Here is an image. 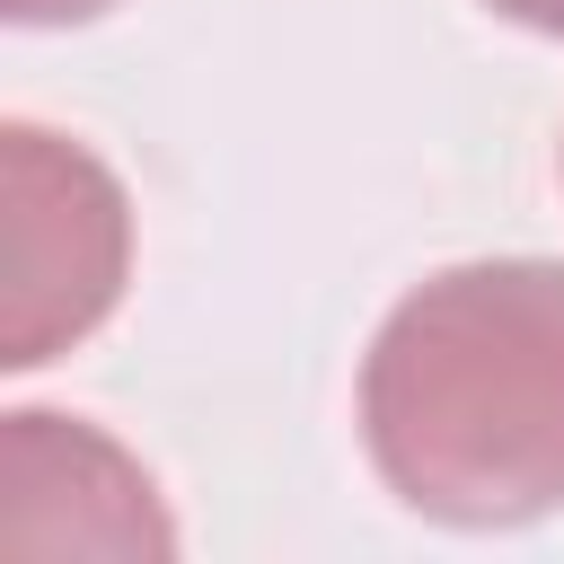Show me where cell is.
Returning a JSON list of instances; mask_svg holds the SVG:
<instances>
[{
	"instance_id": "cell-1",
	"label": "cell",
	"mask_w": 564,
	"mask_h": 564,
	"mask_svg": "<svg viewBox=\"0 0 564 564\" xmlns=\"http://www.w3.org/2000/svg\"><path fill=\"white\" fill-rule=\"evenodd\" d=\"M361 441L423 520H546L564 502V264L485 256L414 282L361 352Z\"/></svg>"
},
{
	"instance_id": "cell-2",
	"label": "cell",
	"mask_w": 564,
	"mask_h": 564,
	"mask_svg": "<svg viewBox=\"0 0 564 564\" xmlns=\"http://www.w3.org/2000/svg\"><path fill=\"white\" fill-rule=\"evenodd\" d=\"M132 273V203L115 167L44 123L0 132V361L35 370L70 352Z\"/></svg>"
},
{
	"instance_id": "cell-4",
	"label": "cell",
	"mask_w": 564,
	"mask_h": 564,
	"mask_svg": "<svg viewBox=\"0 0 564 564\" xmlns=\"http://www.w3.org/2000/svg\"><path fill=\"white\" fill-rule=\"evenodd\" d=\"M18 26H88V18H106L115 0H0Z\"/></svg>"
},
{
	"instance_id": "cell-3",
	"label": "cell",
	"mask_w": 564,
	"mask_h": 564,
	"mask_svg": "<svg viewBox=\"0 0 564 564\" xmlns=\"http://www.w3.org/2000/svg\"><path fill=\"white\" fill-rule=\"evenodd\" d=\"M0 555H176L150 467L79 414L0 423Z\"/></svg>"
},
{
	"instance_id": "cell-5",
	"label": "cell",
	"mask_w": 564,
	"mask_h": 564,
	"mask_svg": "<svg viewBox=\"0 0 564 564\" xmlns=\"http://www.w3.org/2000/svg\"><path fill=\"white\" fill-rule=\"evenodd\" d=\"M494 18H511V26H538V35H564V0H485Z\"/></svg>"
}]
</instances>
